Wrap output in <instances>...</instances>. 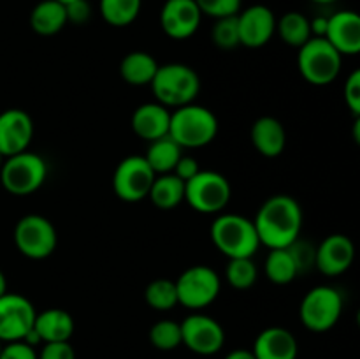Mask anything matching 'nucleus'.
<instances>
[{"instance_id":"obj_1","label":"nucleus","mask_w":360,"mask_h":359,"mask_svg":"<svg viewBox=\"0 0 360 359\" xmlns=\"http://www.w3.org/2000/svg\"><path fill=\"white\" fill-rule=\"evenodd\" d=\"M302 208L294 197L276 194L260 206L255 224L260 245L273 248H288L302 231Z\"/></svg>"},{"instance_id":"obj_2","label":"nucleus","mask_w":360,"mask_h":359,"mask_svg":"<svg viewBox=\"0 0 360 359\" xmlns=\"http://www.w3.org/2000/svg\"><path fill=\"white\" fill-rule=\"evenodd\" d=\"M155 99L165 108H183L193 104L200 92V77L186 63H165L158 65L151 81Z\"/></svg>"},{"instance_id":"obj_3","label":"nucleus","mask_w":360,"mask_h":359,"mask_svg":"<svg viewBox=\"0 0 360 359\" xmlns=\"http://www.w3.org/2000/svg\"><path fill=\"white\" fill-rule=\"evenodd\" d=\"M211 239L229 259L253 257L260 248V239L253 220L238 213L218 215L211 224Z\"/></svg>"},{"instance_id":"obj_4","label":"nucleus","mask_w":360,"mask_h":359,"mask_svg":"<svg viewBox=\"0 0 360 359\" xmlns=\"http://www.w3.org/2000/svg\"><path fill=\"white\" fill-rule=\"evenodd\" d=\"M220 123L211 109L188 104L171 113L169 136L181 148H202L217 137Z\"/></svg>"},{"instance_id":"obj_5","label":"nucleus","mask_w":360,"mask_h":359,"mask_svg":"<svg viewBox=\"0 0 360 359\" xmlns=\"http://www.w3.org/2000/svg\"><path fill=\"white\" fill-rule=\"evenodd\" d=\"M343 55L326 37H311L299 48L297 67L301 76L315 87L330 84L341 73Z\"/></svg>"},{"instance_id":"obj_6","label":"nucleus","mask_w":360,"mask_h":359,"mask_svg":"<svg viewBox=\"0 0 360 359\" xmlns=\"http://www.w3.org/2000/svg\"><path fill=\"white\" fill-rule=\"evenodd\" d=\"M48 178V164L44 158L32 151H21L4 158L0 168L2 187L13 196H30L44 185Z\"/></svg>"},{"instance_id":"obj_7","label":"nucleus","mask_w":360,"mask_h":359,"mask_svg":"<svg viewBox=\"0 0 360 359\" xmlns=\"http://www.w3.org/2000/svg\"><path fill=\"white\" fill-rule=\"evenodd\" d=\"M343 313V296L330 285H316L306 292L299 306V319L306 329L326 333L333 329Z\"/></svg>"},{"instance_id":"obj_8","label":"nucleus","mask_w":360,"mask_h":359,"mask_svg":"<svg viewBox=\"0 0 360 359\" xmlns=\"http://www.w3.org/2000/svg\"><path fill=\"white\" fill-rule=\"evenodd\" d=\"M231 183L217 171H199L185 182V201L199 213H220L231 203Z\"/></svg>"},{"instance_id":"obj_9","label":"nucleus","mask_w":360,"mask_h":359,"mask_svg":"<svg viewBox=\"0 0 360 359\" xmlns=\"http://www.w3.org/2000/svg\"><path fill=\"white\" fill-rule=\"evenodd\" d=\"M221 282L217 271L204 264H195L179 275L176 280L178 305L199 312L220 296Z\"/></svg>"},{"instance_id":"obj_10","label":"nucleus","mask_w":360,"mask_h":359,"mask_svg":"<svg viewBox=\"0 0 360 359\" xmlns=\"http://www.w3.org/2000/svg\"><path fill=\"white\" fill-rule=\"evenodd\" d=\"M14 243L28 259L41 260L51 256L58 243L56 229L42 215H25L14 227Z\"/></svg>"},{"instance_id":"obj_11","label":"nucleus","mask_w":360,"mask_h":359,"mask_svg":"<svg viewBox=\"0 0 360 359\" xmlns=\"http://www.w3.org/2000/svg\"><path fill=\"white\" fill-rule=\"evenodd\" d=\"M155 176L157 175L150 168L144 155H130L116 165L112 175V190L116 197L125 203H139L150 194Z\"/></svg>"},{"instance_id":"obj_12","label":"nucleus","mask_w":360,"mask_h":359,"mask_svg":"<svg viewBox=\"0 0 360 359\" xmlns=\"http://www.w3.org/2000/svg\"><path fill=\"white\" fill-rule=\"evenodd\" d=\"M181 326V345L199 355H214L225 344V331L218 320L204 313H192Z\"/></svg>"},{"instance_id":"obj_13","label":"nucleus","mask_w":360,"mask_h":359,"mask_svg":"<svg viewBox=\"0 0 360 359\" xmlns=\"http://www.w3.org/2000/svg\"><path fill=\"white\" fill-rule=\"evenodd\" d=\"M37 312L30 299L14 292L0 296V340L4 344L20 341L34 327Z\"/></svg>"},{"instance_id":"obj_14","label":"nucleus","mask_w":360,"mask_h":359,"mask_svg":"<svg viewBox=\"0 0 360 359\" xmlns=\"http://www.w3.org/2000/svg\"><path fill=\"white\" fill-rule=\"evenodd\" d=\"M202 13L195 0H165L160 11V27L165 35L176 41L192 37L200 27Z\"/></svg>"},{"instance_id":"obj_15","label":"nucleus","mask_w":360,"mask_h":359,"mask_svg":"<svg viewBox=\"0 0 360 359\" xmlns=\"http://www.w3.org/2000/svg\"><path fill=\"white\" fill-rule=\"evenodd\" d=\"M239 44L246 48H262L276 34V16L262 4L250 6L238 14Z\"/></svg>"},{"instance_id":"obj_16","label":"nucleus","mask_w":360,"mask_h":359,"mask_svg":"<svg viewBox=\"0 0 360 359\" xmlns=\"http://www.w3.org/2000/svg\"><path fill=\"white\" fill-rule=\"evenodd\" d=\"M34 137V122L23 109L11 108L0 113V153L4 158L27 151Z\"/></svg>"},{"instance_id":"obj_17","label":"nucleus","mask_w":360,"mask_h":359,"mask_svg":"<svg viewBox=\"0 0 360 359\" xmlns=\"http://www.w3.org/2000/svg\"><path fill=\"white\" fill-rule=\"evenodd\" d=\"M354 259V241L347 234H330L316 248L315 267L326 277H338L350 270Z\"/></svg>"},{"instance_id":"obj_18","label":"nucleus","mask_w":360,"mask_h":359,"mask_svg":"<svg viewBox=\"0 0 360 359\" xmlns=\"http://www.w3.org/2000/svg\"><path fill=\"white\" fill-rule=\"evenodd\" d=\"M326 39L340 55H357L360 51V16L354 11H340L327 18Z\"/></svg>"},{"instance_id":"obj_19","label":"nucleus","mask_w":360,"mask_h":359,"mask_svg":"<svg viewBox=\"0 0 360 359\" xmlns=\"http://www.w3.org/2000/svg\"><path fill=\"white\" fill-rule=\"evenodd\" d=\"M252 352L257 359H297L299 345L290 331L273 326L260 331Z\"/></svg>"},{"instance_id":"obj_20","label":"nucleus","mask_w":360,"mask_h":359,"mask_svg":"<svg viewBox=\"0 0 360 359\" xmlns=\"http://www.w3.org/2000/svg\"><path fill=\"white\" fill-rule=\"evenodd\" d=\"M132 130L144 141H155L169 136L171 125V111L160 102H146L141 104L132 115Z\"/></svg>"},{"instance_id":"obj_21","label":"nucleus","mask_w":360,"mask_h":359,"mask_svg":"<svg viewBox=\"0 0 360 359\" xmlns=\"http://www.w3.org/2000/svg\"><path fill=\"white\" fill-rule=\"evenodd\" d=\"M252 143L264 157H280L287 146V132L283 123L274 116L257 118L252 125Z\"/></svg>"},{"instance_id":"obj_22","label":"nucleus","mask_w":360,"mask_h":359,"mask_svg":"<svg viewBox=\"0 0 360 359\" xmlns=\"http://www.w3.org/2000/svg\"><path fill=\"white\" fill-rule=\"evenodd\" d=\"M34 329L42 344L51 341H69L74 333V319L69 312L62 308L42 310L35 315Z\"/></svg>"},{"instance_id":"obj_23","label":"nucleus","mask_w":360,"mask_h":359,"mask_svg":"<svg viewBox=\"0 0 360 359\" xmlns=\"http://www.w3.org/2000/svg\"><path fill=\"white\" fill-rule=\"evenodd\" d=\"M67 25L65 6L56 0H42L32 9L30 13V27L35 34L55 35Z\"/></svg>"},{"instance_id":"obj_24","label":"nucleus","mask_w":360,"mask_h":359,"mask_svg":"<svg viewBox=\"0 0 360 359\" xmlns=\"http://www.w3.org/2000/svg\"><path fill=\"white\" fill-rule=\"evenodd\" d=\"M157 70V60L146 51L129 53V55L123 56L122 63H120V74L132 87H146V84H151Z\"/></svg>"},{"instance_id":"obj_25","label":"nucleus","mask_w":360,"mask_h":359,"mask_svg":"<svg viewBox=\"0 0 360 359\" xmlns=\"http://www.w3.org/2000/svg\"><path fill=\"white\" fill-rule=\"evenodd\" d=\"M148 197L158 210H174L185 201V182L172 172L157 175Z\"/></svg>"},{"instance_id":"obj_26","label":"nucleus","mask_w":360,"mask_h":359,"mask_svg":"<svg viewBox=\"0 0 360 359\" xmlns=\"http://www.w3.org/2000/svg\"><path fill=\"white\" fill-rule=\"evenodd\" d=\"M181 155L183 148L171 136H164L160 139L151 141L144 158L155 171V175H167V172L174 171Z\"/></svg>"},{"instance_id":"obj_27","label":"nucleus","mask_w":360,"mask_h":359,"mask_svg":"<svg viewBox=\"0 0 360 359\" xmlns=\"http://www.w3.org/2000/svg\"><path fill=\"white\" fill-rule=\"evenodd\" d=\"M276 32L285 44L294 46V48H301L302 44H306L313 37L309 20L302 13H297V11L285 13L276 21Z\"/></svg>"},{"instance_id":"obj_28","label":"nucleus","mask_w":360,"mask_h":359,"mask_svg":"<svg viewBox=\"0 0 360 359\" xmlns=\"http://www.w3.org/2000/svg\"><path fill=\"white\" fill-rule=\"evenodd\" d=\"M264 271L271 284L274 285H287L297 278V267H295L294 259H292L288 248H273L267 253Z\"/></svg>"},{"instance_id":"obj_29","label":"nucleus","mask_w":360,"mask_h":359,"mask_svg":"<svg viewBox=\"0 0 360 359\" xmlns=\"http://www.w3.org/2000/svg\"><path fill=\"white\" fill-rule=\"evenodd\" d=\"M143 0H101L98 11L102 20L111 27H129L137 20Z\"/></svg>"},{"instance_id":"obj_30","label":"nucleus","mask_w":360,"mask_h":359,"mask_svg":"<svg viewBox=\"0 0 360 359\" xmlns=\"http://www.w3.org/2000/svg\"><path fill=\"white\" fill-rule=\"evenodd\" d=\"M144 299L151 308L158 312H167L178 305V291H176V282L169 278H157L150 282L144 291Z\"/></svg>"},{"instance_id":"obj_31","label":"nucleus","mask_w":360,"mask_h":359,"mask_svg":"<svg viewBox=\"0 0 360 359\" xmlns=\"http://www.w3.org/2000/svg\"><path fill=\"white\" fill-rule=\"evenodd\" d=\"M225 278H227L229 285L238 291H246V289L253 287L259 278V270H257V264L253 263V257L229 259Z\"/></svg>"},{"instance_id":"obj_32","label":"nucleus","mask_w":360,"mask_h":359,"mask_svg":"<svg viewBox=\"0 0 360 359\" xmlns=\"http://www.w3.org/2000/svg\"><path fill=\"white\" fill-rule=\"evenodd\" d=\"M150 341L158 351H174L181 345V326L174 320H158L150 329Z\"/></svg>"},{"instance_id":"obj_33","label":"nucleus","mask_w":360,"mask_h":359,"mask_svg":"<svg viewBox=\"0 0 360 359\" xmlns=\"http://www.w3.org/2000/svg\"><path fill=\"white\" fill-rule=\"evenodd\" d=\"M211 39L221 49H232L239 46L238 14L229 18H220L211 30Z\"/></svg>"},{"instance_id":"obj_34","label":"nucleus","mask_w":360,"mask_h":359,"mask_svg":"<svg viewBox=\"0 0 360 359\" xmlns=\"http://www.w3.org/2000/svg\"><path fill=\"white\" fill-rule=\"evenodd\" d=\"M195 4L202 14L220 20L239 14L243 0H195Z\"/></svg>"},{"instance_id":"obj_35","label":"nucleus","mask_w":360,"mask_h":359,"mask_svg":"<svg viewBox=\"0 0 360 359\" xmlns=\"http://www.w3.org/2000/svg\"><path fill=\"white\" fill-rule=\"evenodd\" d=\"M292 259H294L297 273H308L309 270L315 267V257H316V246H313L309 241H302L301 238L295 239L290 246H288Z\"/></svg>"},{"instance_id":"obj_36","label":"nucleus","mask_w":360,"mask_h":359,"mask_svg":"<svg viewBox=\"0 0 360 359\" xmlns=\"http://www.w3.org/2000/svg\"><path fill=\"white\" fill-rule=\"evenodd\" d=\"M345 102L355 116H360V70H354L345 84Z\"/></svg>"},{"instance_id":"obj_37","label":"nucleus","mask_w":360,"mask_h":359,"mask_svg":"<svg viewBox=\"0 0 360 359\" xmlns=\"http://www.w3.org/2000/svg\"><path fill=\"white\" fill-rule=\"evenodd\" d=\"M37 359H76V352L69 341H51L44 344Z\"/></svg>"},{"instance_id":"obj_38","label":"nucleus","mask_w":360,"mask_h":359,"mask_svg":"<svg viewBox=\"0 0 360 359\" xmlns=\"http://www.w3.org/2000/svg\"><path fill=\"white\" fill-rule=\"evenodd\" d=\"M0 359H37L35 347H30L25 341H9L2 347Z\"/></svg>"},{"instance_id":"obj_39","label":"nucleus","mask_w":360,"mask_h":359,"mask_svg":"<svg viewBox=\"0 0 360 359\" xmlns=\"http://www.w3.org/2000/svg\"><path fill=\"white\" fill-rule=\"evenodd\" d=\"M65 13H67V23L83 25L90 20L91 7L90 4H88V0H74V2L67 4Z\"/></svg>"},{"instance_id":"obj_40","label":"nucleus","mask_w":360,"mask_h":359,"mask_svg":"<svg viewBox=\"0 0 360 359\" xmlns=\"http://www.w3.org/2000/svg\"><path fill=\"white\" fill-rule=\"evenodd\" d=\"M199 171V162H197L195 158L181 155V158H179L178 164H176L174 171H172V175H176L179 180H183V182H188V180H192Z\"/></svg>"},{"instance_id":"obj_41","label":"nucleus","mask_w":360,"mask_h":359,"mask_svg":"<svg viewBox=\"0 0 360 359\" xmlns=\"http://www.w3.org/2000/svg\"><path fill=\"white\" fill-rule=\"evenodd\" d=\"M309 27H311V34H315V37H326L327 32V18L319 16L313 21H309Z\"/></svg>"},{"instance_id":"obj_42","label":"nucleus","mask_w":360,"mask_h":359,"mask_svg":"<svg viewBox=\"0 0 360 359\" xmlns=\"http://www.w3.org/2000/svg\"><path fill=\"white\" fill-rule=\"evenodd\" d=\"M225 359H257L255 355H253L252 351H248V348H236V351H231L227 355H225Z\"/></svg>"},{"instance_id":"obj_43","label":"nucleus","mask_w":360,"mask_h":359,"mask_svg":"<svg viewBox=\"0 0 360 359\" xmlns=\"http://www.w3.org/2000/svg\"><path fill=\"white\" fill-rule=\"evenodd\" d=\"M7 292V278L6 275L2 273V270H0V296H4Z\"/></svg>"},{"instance_id":"obj_44","label":"nucleus","mask_w":360,"mask_h":359,"mask_svg":"<svg viewBox=\"0 0 360 359\" xmlns=\"http://www.w3.org/2000/svg\"><path fill=\"white\" fill-rule=\"evenodd\" d=\"M313 2H316V4H333V2H336V0H313Z\"/></svg>"},{"instance_id":"obj_45","label":"nucleus","mask_w":360,"mask_h":359,"mask_svg":"<svg viewBox=\"0 0 360 359\" xmlns=\"http://www.w3.org/2000/svg\"><path fill=\"white\" fill-rule=\"evenodd\" d=\"M56 2H60V4H63V6H67V4L74 2V0H56Z\"/></svg>"},{"instance_id":"obj_46","label":"nucleus","mask_w":360,"mask_h":359,"mask_svg":"<svg viewBox=\"0 0 360 359\" xmlns=\"http://www.w3.org/2000/svg\"><path fill=\"white\" fill-rule=\"evenodd\" d=\"M2 162H4V157H2V153H0V168H2Z\"/></svg>"},{"instance_id":"obj_47","label":"nucleus","mask_w":360,"mask_h":359,"mask_svg":"<svg viewBox=\"0 0 360 359\" xmlns=\"http://www.w3.org/2000/svg\"><path fill=\"white\" fill-rule=\"evenodd\" d=\"M2 347H4V341L0 340V352H2Z\"/></svg>"}]
</instances>
